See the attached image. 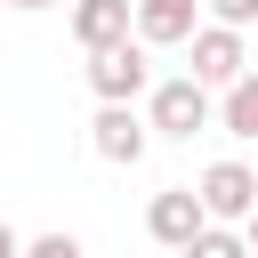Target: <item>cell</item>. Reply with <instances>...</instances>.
Wrapping results in <instances>:
<instances>
[{"mask_svg": "<svg viewBox=\"0 0 258 258\" xmlns=\"http://www.w3.org/2000/svg\"><path fill=\"white\" fill-rule=\"evenodd\" d=\"M89 89H97V105H137V97L153 89V56H145V40L89 48Z\"/></svg>", "mask_w": 258, "mask_h": 258, "instance_id": "cell-1", "label": "cell"}, {"mask_svg": "<svg viewBox=\"0 0 258 258\" xmlns=\"http://www.w3.org/2000/svg\"><path fill=\"white\" fill-rule=\"evenodd\" d=\"M145 97H153V105H145V129H153V137H202V129H210V89H202L194 73L153 81Z\"/></svg>", "mask_w": 258, "mask_h": 258, "instance_id": "cell-2", "label": "cell"}, {"mask_svg": "<svg viewBox=\"0 0 258 258\" xmlns=\"http://www.w3.org/2000/svg\"><path fill=\"white\" fill-rule=\"evenodd\" d=\"M194 202H202L210 226H242V218L258 210V177H250V161H210L202 185H194Z\"/></svg>", "mask_w": 258, "mask_h": 258, "instance_id": "cell-3", "label": "cell"}, {"mask_svg": "<svg viewBox=\"0 0 258 258\" xmlns=\"http://www.w3.org/2000/svg\"><path fill=\"white\" fill-rule=\"evenodd\" d=\"M89 145H97V161H113V169H137V161H145V145H153V129L137 121V105H97V121H89Z\"/></svg>", "mask_w": 258, "mask_h": 258, "instance_id": "cell-4", "label": "cell"}, {"mask_svg": "<svg viewBox=\"0 0 258 258\" xmlns=\"http://www.w3.org/2000/svg\"><path fill=\"white\" fill-rule=\"evenodd\" d=\"M242 73H250L242 32H226V24H194V81H202V89H226V81H242Z\"/></svg>", "mask_w": 258, "mask_h": 258, "instance_id": "cell-5", "label": "cell"}, {"mask_svg": "<svg viewBox=\"0 0 258 258\" xmlns=\"http://www.w3.org/2000/svg\"><path fill=\"white\" fill-rule=\"evenodd\" d=\"M202 226H210V218H202L194 185H169V194H153V202H145V234H153L161 250H185V242H194Z\"/></svg>", "mask_w": 258, "mask_h": 258, "instance_id": "cell-6", "label": "cell"}, {"mask_svg": "<svg viewBox=\"0 0 258 258\" xmlns=\"http://www.w3.org/2000/svg\"><path fill=\"white\" fill-rule=\"evenodd\" d=\"M73 40H81V48L137 40V0H73Z\"/></svg>", "mask_w": 258, "mask_h": 258, "instance_id": "cell-7", "label": "cell"}, {"mask_svg": "<svg viewBox=\"0 0 258 258\" xmlns=\"http://www.w3.org/2000/svg\"><path fill=\"white\" fill-rule=\"evenodd\" d=\"M194 8H202V0H137V40H145V48L194 40Z\"/></svg>", "mask_w": 258, "mask_h": 258, "instance_id": "cell-8", "label": "cell"}, {"mask_svg": "<svg viewBox=\"0 0 258 258\" xmlns=\"http://www.w3.org/2000/svg\"><path fill=\"white\" fill-rule=\"evenodd\" d=\"M218 121H226V137H258V73L226 81V105H218Z\"/></svg>", "mask_w": 258, "mask_h": 258, "instance_id": "cell-9", "label": "cell"}, {"mask_svg": "<svg viewBox=\"0 0 258 258\" xmlns=\"http://www.w3.org/2000/svg\"><path fill=\"white\" fill-rule=\"evenodd\" d=\"M177 258H250V242H242L234 226H202V234H194Z\"/></svg>", "mask_w": 258, "mask_h": 258, "instance_id": "cell-10", "label": "cell"}, {"mask_svg": "<svg viewBox=\"0 0 258 258\" xmlns=\"http://www.w3.org/2000/svg\"><path fill=\"white\" fill-rule=\"evenodd\" d=\"M202 8H210V24H226V32L258 24V0H202Z\"/></svg>", "mask_w": 258, "mask_h": 258, "instance_id": "cell-11", "label": "cell"}, {"mask_svg": "<svg viewBox=\"0 0 258 258\" xmlns=\"http://www.w3.org/2000/svg\"><path fill=\"white\" fill-rule=\"evenodd\" d=\"M24 258H89V250H81L73 234H32V242H24Z\"/></svg>", "mask_w": 258, "mask_h": 258, "instance_id": "cell-12", "label": "cell"}, {"mask_svg": "<svg viewBox=\"0 0 258 258\" xmlns=\"http://www.w3.org/2000/svg\"><path fill=\"white\" fill-rule=\"evenodd\" d=\"M0 258H24V242H16V226L0 218Z\"/></svg>", "mask_w": 258, "mask_h": 258, "instance_id": "cell-13", "label": "cell"}, {"mask_svg": "<svg viewBox=\"0 0 258 258\" xmlns=\"http://www.w3.org/2000/svg\"><path fill=\"white\" fill-rule=\"evenodd\" d=\"M242 242H250V258H258V210H250V218H242Z\"/></svg>", "mask_w": 258, "mask_h": 258, "instance_id": "cell-14", "label": "cell"}, {"mask_svg": "<svg viewBox=\"0 0 258 258\" xmlns=\"http://www.w3.org/2000/svg\"><path fill=\"white\" fill-rule=\"evenodd\" d=\"M8 8H64V0H8Z\"/></svg>", "mask_w": 258, "mask_h": 258, "instance_id": "cell-15", "label": "cell"}, {"mask_svg": "<svg viewBox=\"0 0 258 258\" xmlns=\"http://www.w3.org/2000/svg\"><path fill=\"white\" fill-rule=\"evenodd\" d=\"M250 177H258V169H250Z\"/></svg>", "mask_w": 258, "mask_h": 258, "instance_id": "cell-16", "label": "cell"}]
</instances>
